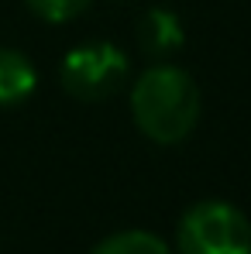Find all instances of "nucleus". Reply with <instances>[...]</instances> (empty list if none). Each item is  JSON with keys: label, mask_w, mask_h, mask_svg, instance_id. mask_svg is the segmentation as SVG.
<instances>
[{"label": "nucleus", "mask_w": 251, "mask_h": 254, "mask_svg": "<svg viewBox=\"0 0 251 254\" xmlns=\"http://www.w3.org/2000/svg\"><path fill=\"white\" fill-rule=\"evenodd\" d=\"M38 86V72L31 59L17 48H0V107H14L28 100Z\"/></svg>", "instance_id": "5"}, {"label": "nucleus", "mask_w": 251, "mask_h": 254, "mask_svg": "<svg viewBox=\"0 0 251 254\" xmlns=\"http://www.w3.org/2000/svg\"><path fill=\"white\" fill-rule=\"evenodd\" d=\"M175 254H251V220L234 203L203 199L182 213Z\"/></svg>", "instance_id": "2"}, {"label": "nucleus", "mask_w": 251, "mask_h": 254, "mask_svg": "<svg viewBox=\"0 0 251 254\" xmlns=\"http://www.w3.org/2000/svg\"><path fill=\"white\" fill-rule=\"evenodd\" d=\"M24 3L35 17H42L48 24H66L89 7V0H24Z\"/></svg>", "instance_id": "7"}, {"label": "nucleus", "mask_w": 251, "mask_h": 254, "mask_svg": "<svg viewBox=\"0 0 251 254\" xmlns=\"http://www.w3.org/2000/svg\"><path fill=\"white\" fill-rule=\"evenodd\" d=\"M89 254H172V248L152 230H117L103 237Z\"/></svg>", "instance_id": "6"}, {"label": "nucleus", "mask_w": 251, "mask_h": 254, "mask_svg": "<svg viewBox=\"0 0 251 254\" xmlns=\"http://www.w3.org/2000/svg\"><path fill=\"white\" fill-rule=\"evenodd\" d=\"M182 42H186V31H182V21L172 10L152 7V10L141 14V21H138V48L148 59L166 62L182 48Z\"/></svg>", "instance_id": "4"}, {"label": "nucleus", "mask_w": 251, "mask_h": 254, "mask_svg": "<svg viewBox=\"0 0 251 254\" xmlns=\"http://www.w3.org/2000/svg\"><path fill=\"white\" fill-rule=\"evenodd\" d=\"M127 79V55L110 42H86L66 52L62 86L83 103H100L114 96Z\"/></svg>", "instance_id": "3"}, {"label": "nucleus", "mask_w": 251, "mask_h": 254, "mask_svg": "<svg viewBox=\"0 0 251 254\" xmlns=\"http://www.w3.org/2000/svg\"><path fill=\"white\" fill-rule=\"evenodd\" d=\"M200 110L203 96L196 79L172 62L148 65L131 86V117L152 144H182L200 124Z\"/></svg>", "instance_id": "1"}]
</instances>
